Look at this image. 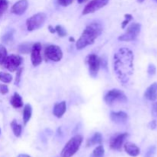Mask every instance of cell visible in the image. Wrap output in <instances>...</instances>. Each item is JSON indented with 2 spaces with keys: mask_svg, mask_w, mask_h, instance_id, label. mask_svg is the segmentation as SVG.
Returning a JSON list of instances; mask_svg holds the SVG:
<instances>
[{
  "mask_svg": "<svg viewBox=\"0 0 157 157\" xmlns=\"http://www.w3.org/2000/svg\"><path fill=\"white\" fill-rule=\"evenodd\" d=\"M113 68L118 80L126 84L133 72V54L127 48H121L113 56Z\"/></svg>",
  "mask_w": 157,
  "mask_h": 157,
  "instance_id": "1",
  "label": "cell"
},
{
  "mask_svg": "<svg viewBox=\"0 0 157 157\" xmlns=\"http://www.w3.org/2000/svg\"><path fill=\"white\" fill-rule=\"evenodd\" d=\"M103 28L98 22H91L86 27L82 35L76 43L78 50H81L87 46L93 44L94 41L101 35Z\"/></svg>",
  "mask_w": 157,
  "mask_h": 157,
  "instance_id": "2",
  "label": "cell"
},
{
  "mask_svg": "<svg viewBox=\"0 0 157 157\" xmlns=\"http://www.w3.org/2000/svg\"><path fill=\"white\" fill-rule=\"evenodd\" d=\"M83 142V136L81 135H76L73 136L66 144L61 151V157H71L78 152Z\"/></svg>",
  "mask_w": 157,
  "mask_h": 157,
  "instance_id": "3",
  "label": "cell"
},
{
  "mask_svg": "<svg viewBox=\"0 0 157 157\" xmlns=\"http://www.w3.org/2000/svg\"><path fill=\"white\" fill-rule=\"evenodd\" d=\"M46 15L43 12H39L35 15H32V17L29 18L26 21V26H27V29L29 32H32L34 30L38 29L43 25V24L45 21Z\"/></svg>",
  "mask_w": 157,
  "mask_h": 157,
  "instance_id": "4",
  "label": "cell"
},
{
  "mask_svg": "<svg viewBox=\"0 0 157 157\" xmlns=\"http://www.w3.org/2000/svg\"><path fill=\"white\" fill-rule=\"evenodd\" d=\"M141 25L139 23H132L124 35H121L118 39L121 41H130L136 39L140 32Z\"/></svg>",
  "mask_w": 157,
  "mask_h": 157,
  "instance_id": "5",
  "label": "cell"
},
{
  "mask_svg": "<svg viewBox=\"0 0 157 157\" xmlns=\"http://www.w3.org/2000/svg\"><path fill=\"white\" fill-rule=\"evenodd\" d=\"M104 101L107 104H111L117 101L125 103L127 101V98L123 91L118 89H113L106 94L104 96Z\"/></svg>",
  "mask_w": 157,
  "mask_h": 157,
  "instance_id": "6",
  "label": "cell"
},
{
  "mask_svg": "<svg viewBox=\"0 0 157 157\" xmlns=\"http://www.w3.org/2000/svg\"><path fill=\"white\" fill-rule=\"evenodd\" d=\"M101 61L99 57L94 54L89 55L86 58V63L88 65L90 75L93 78H95L98 75L100 67H101Z\"/></svg>",
  "mask_w": 157,
  "mask_h": 157,
  "instance_id": "7",
  "label": "cell"
},
{
  "mask_svg": "<svg viewBox=\"0 0 157 157\" xmlns=\"http://www.w3.org/2000/svg\"><path fill=\"white\" fill-rule=\"evenodd\" d=\"M44 55L47 59L58 62L63 58V52L61 48L58 45L52 44L48 46L44 50Z\"/></svg>",
  "mask_w": 157,
  "mask_h": 157,
  "instance_id": "8",
  "label": "cell"
},
{
  "mask_svg": "<svg viewBox=\"0 0 157 157\" xmlns=\"http://www.w3.org/2000/svg\"><path fill=\"white\" fill-rule=\"evenodd\" d=\"M22 63V58L18 55H11L7 56L3 62V66L11 72L18 70L19 66Z\"/></svg>",
  "mask_w": 157,
  "mask_h": 157,
  "instance_id": "9",
  "label": "cell"
},
{
  "mask_svg": "<svg viewBox=\"0 0 157 157\" xmlns=\"http://www.w3.org/2000/svg\"><path fill=\"white\" fill-rule=\"evenodd\" d=\"M109 2V0H91L87 6L84 7L83 10V15H87V14L94 13L96 11L102 9L103 7L106 6L107 3Z\"/></svg>",
  "mask_w": 157,
  "mask_h": 157,
  "instance_id": "10",
  "label": "cell"
},
{
  "mask_svg": "<svg viewBox=\"0 0 157 157\" xmlns=\"http://www.w3.org/2000/svg\"><path fill=\"white\" fill-rule=\"evenodd\" d=\"M41 43L37 42L32 45V51H31V60L33 66L36 67L38 66L42 61V58L41 55Z\"/></svg>",
  "mask_w": 157,
  "mask_h": 157,
  "instance_id": "11",
  "label": "cell"
},
{
  "mask_svg": "<svg viewBox=\"0 0 157 157\" xmlns=\"http://www.w3.org/2000/svg\"><path fill=\"white\" fill-rule=\"evenodd\" d=\"M128 136L129 134L127 133H119V134L115 135V136H113V137H112L111 140H110V148L113 149V150H121L124 140L128 137Z\"/></svg>",
  "mask_w": 157,
  "mask_h": 157,
  "instance_id": "12",
  "label": "cell"
},
{
  "mask_svg": "<svg viewBox=\"0 0 157 157\" xmlns=\"http://www.w3.org/2000/svg\"><path fill=\"white\" fill-rule=\"evenodd\" d=\"M28 6H29L28 0H18L12 6V9H11V12L15 14V15H21L27 10Z\"/></svg>",
  "mask_w": 157,
  "mask_h": 157,
  "instance_id": "13",
  "label": "cell"
},
{
  "mask_svg": "<svg viewBox=\"0 0 157 157\" xmlns=\"http://www.w3.org/2000/svg\"><path fill=\"white\" fill-rule=\"evenodd\" d=\"M110 119L114 123L121 124V123H125L127 121V120L128 119V115L124 111H112L110 113Z\"/></svg>",
  "mask_w": 157,
  "mask_h": 157,
  "instance_id": "14",
  "label": "cell"
},
{
  "mask_svg": "<svg viewBox=\"0 0 157 157\" xmlns=\"http://www.w3.org/2000/svg\"><path fill=\"white\" fill-rule=\"evenodd\" d=\"M144 96L147 100L154 101L157 99V83L152 84L146 90Z\"/></svg>",
  "mask_w": 157,
  "mask_h": 157,
  "instance_id": "15",
  "label": "cell"
},
{
  "mask_svg": "<svg viewBox=\"0 0 157 157\" xmlns=\"http://www.w3.org/2000/svg\"><path fill=\"white\" fill-rule=\"evenodd\" d=\"M124 150H125L126 153L128 155H130V156L136 157L140 154V148L134 144H132V143H127V144L124 145Z\"/></svg>",
  "mask_w": 157,
  "mask_h": 157,
  "instance_id": "16",
  "label": "cell"
},
{
  "mask_svg": "<svg viewBox=\"0 0 157 157\" xmlns=\"http://www.w3.org/2000/svg\"><path fill=\"white\" fill-rule=\"evenodd\" d=\"M66 112V102L62 101L61 103H57L55 104V107L53 108V114L56 117L61 118Z\"/></svg>",
  "mask_w": 157,
  "mask_h": 157,
  "instance_id": "17",
  "label": "cell"
},
{
  "mask_svg": "<svg viewBox=\"0 0 157 157\" xmlns=\"http://www.w3.org/2000/svg\"><path fill=\"white\" fill-rule=\"evenodd\" d=\"M10 103L14 108H21V107H23L22 98L16 92L14 94L13 96L11 98Z\"/></svg>",
  "mask_w": 157,
  "mask_h": 157,
  "instance_id": "18",
  "label": "cell"
},
{
  "mask_svg": "<svg viewBox=\"0 0 157 157\" xmlns=\"http://www.w3.org/2000/svg\"><path fill=\"white\" fill-rule=\"evenodd\" d=\"M103 141L102 135L100 133H95L91 138L87 140V147H91V146L96 145V144H101Z\"/></svg>",
  "mask_w": 157,
  "mask_h": 157,
  "instance_id": "19",
  "label": "cell"
},
{
  "mask_svg": "<svg viewBox=\"0 0 157 157\" xmlns=\"http://www.w3.org/2000/svg\"><path fill=\"white\" fill-rule=\"evenodd\" d=\"M32 114V107L29 104H26L23 110V122L25 125L27 124V123L30 121Z\"/></svg>",
  "mask_w": 157,
  "mask_h": 157,
  "instance_id": "20",
  "label": "cell"
},
{
  "mask_svg": "<svg viewBox=\"0 0 157 157\" xmlns=\"http://www.w3.org/2000/svg\"><path fill=\"white\" fill-rule=\"evenodd\" d=\"M11 127H12V130L13 131L15 136H17V137H19L21 134V131H22V127H21V126L20 124H18L15 120H14L11 123Z\"/></svg>",
  "mask_w": 157,
  "mask_h": 157,
  "instance_id": "21",
  "label": "cell"
},
{
  "mask_svg": "<svg viewBox=\"0 0 157 157\" xmlns=\"http://www.w3.org/2000/svg\"><path fill=\"white\" fill-rule=\"evenodd\" d=\"M32 45L33 44H31V43H22L18 46V52L20 54H29L32 51Z\"/></svg>",
  "mask_w": 157,
  "mask_h": 157,
  "instance_id": "22",
  "label": "cell"
},
{
  "mask_svg": "<svg viewBox=\"0 0 157 157\" xmlns=\"http://www.w3.org/2000/svg\"><path fill=\"white\" fill-rule=\"evenodd\" d=\"M12 76L9 73H6V72H0V81L2 82L9 84L12 81Z\"/></svg>",
  "mask_w": 157,
  "mask_h": 157,
  "instance_id": "23",
  "label": "cell"
},
{
  "mask_svg": "<svg viewBox=\"0 0 157 157\" xmlns=\"http://www.w3.org/2000/svg\"><path fill=\"white\" fill-rule=\"evenodd\" d=\"M7 56L8 53L6 48L2 44H0V64H3V62L6 60V58H7Z\"/></svg>",
  "mask_w": 157,
  "mask_h": 157,
  "instance_id": "24",
  "label": "cell"
},
{
  "mask_svg": "<svg viewBox=\"0 0 157 157\" xmlns=\"http://www.w3.org/2000/svg\"><path fill=\"white\" fill-rule=\"evenodd\" d=\"M104 149L103 146H98L96 149H94L93 152L94 157H104Z\"/></svg>",
  "mask_w": 157,
  "mask_h": 157,
  "instance_id": "25",
  "label": "cell"
},
{
  "mask_svg": "<svg viewBox=\"0 0 157 157\" xmlns=\"http://www.w3.org/2000/svg\"><path fill=\"white\" fill-rule=\"evenodd\" d=\"M9 6L8 0H0V16L7 10Z\"/></svg>",
  "mask_w": 157,
  "mask_h": 157,
  "instance_id": "26",
  "label": "cell"
},
{
  "mask_svg": "<svg viewBox=\"0 0 157 157\" xmlns=\"http://www.w3.org/2000/svg\"><path fill=\"white\" fill-rule=\"evenodd\" d=\"M55 31L58 33V35H59L60 37H64L67 35V32H66L65 29H64L63 26L61 25H57L56 27L55 28Z\"/></svg>",
  "mask_w": 157,
  "mask_h": 157,
  "instance_id": "27",
  "label": "cell"
},
{
  "mask_svg": "<svg viewBox=\"0 0 157 157\" xmlns=\"http://www.w3.org/2000/svg\"><path fill=\"white\" fill-rule=\"evenodd\" d=\"M124 18H125V20L123 21L122 25H121V28H122V29H125L126 26L127 25V24L133 19V16H132V15H130V14H126V15H124Z\"/></svg>",
  "mask_w": 157,
  "mask_h": 157,
  "instance_id": "28",
  "label": "cell"
},
{
  "mask_svg": "<svg viewBox=\"0 0 157 157\" xmlns=\"http://www.w3.org/2000/svg\"><path fill=\"white\" fill-rule=\"evenodd\" d=\"M155 152H156V147L155 146H152V147H150L147 150V153L145 154V157H153L154 156Z\"/></svg>",
  "mask_w": 157,
  "mask_h": 157,
  "instance_id": "29",
  "label": "cell"
},
{
  "mask_svg": "<svg viewBox=\"0 0 157 157\" xmlns=\"http://www.w3.org/2000/svg\"><path fill=\"white\" fill-rule=\"evenodd\" d=\"M147 71H148V74L150 75H155V74H156V67H155L154 64H149Z\"/></svg>",
  "mask_w": 157,
  "mask_h": 157,
  "instance_id": "30",
  "label": "cell"
},
{
  "mask_svg": "<svg viewBox=\"0 0 157 157\" xmlns=\"http://www.w3.org/2000/svg\"><path fill=\"white\" fill-rule=\"evenodd\" d=\"M57 1H58V4L66 7V6H68L69 5L71 4L74 2V0H57Z\"/></svg>",
  "mask_w": 157,
  "mask_h": 157,
  "instance_id": "31",
  "label": "cell"
},
{
  "mask_svg": "<svg viewBox=\"0 0 157 157\" xmlns=\"http://www.w3.org/2000/svg\"><path fill=\"white\" fill-rule=\"evenodd\" d=\"M12 39V32H9L6 33L4 36L2 37V41L4 42H8Z\"/></svg>",
  "mask_w": 157,
  "mask_h": 157,
  "instance_id": "32",
  "label": "cell"
},
{
  "mask_svg": "<svg viewBox=\"0 0 157 157\" xmlns=\"http://www.w3.org/2000/svg\"><path fill=\"white\" fill-rule=\"evenodd\" d=\"M21 71H22V68H19L17 70V74H16V77H15V84H18L20 82V80H21Z\"/></svg>",
  "mask_w": 157,
  "mask_h": 157,
  "instance_id": "33",
  "label": "cell"
},
{
  "mask_svg": "<svg viewBox=\"0 0 157 157\" xmlns=\"http://www.w3.org/2000/svg\"><path fill=\"white\" fill-rule=\"evenodd\" d=\"M9 92V87L6 84H0V93L2 94H6Z\"/></svg>",
  "mask_w": 157,
  "mask_h": 157,
  "instance_id": "34",
  "label": "cell"
},
{
  "mask_svg": "<svg viewBox=\"0 0 157 157\" xmlns=\"http://www.w3.org/2000/svg\"><path fill=\"white\" fill-rule=\"evenodd\" d=\"M152 113L154 117H157V102H155L153 104V107H152Z\"/></svg>",
  "mask_w": 157,
  "mask_h": 157,
  "instance_id": "35",
  "label": "cell"
},
{
  "mask_svg": "<svg viewBox=\"0 0 157 157\" xmlns=\"http://www.w3.org/2000/svg\"><path fill=\"white\" fill-rule=\"evenodd\" d=\"M150 127L151 129H155L156 127V121H153L151 123H150Z\"/></svg>",
  "mask_w": 157,
  "mask_h": 157,
  "instance_id": "36",
  "label": "cell"
},
{
  "mask_svg": "<svg viewBox=\"0 0 157 157\" xmlns=\"http://www.w3.org/2000/svg\"><path fill=\"white\" fill-rule=\"evenodd\" d=\"M48 30H49V32H50L51 33H52V34H54V33H55V32H56V31H55V28L52 27V25H49L48 26Z\"/></svg>",
  "mask_w": 157,
  "mask_h": 157,
  "instance_id": "37",
  "label": "cell"
},
{
  "mask_svg": "<svg viewBox=\"0 0 157 157\" xmlns=\"http://www.w3.org/2000/svg\"><path fill=\"white\" fill-rule=\"evenodd\" d=\"M18 157H31V156H29V155H26V154H20V155H18Z\"/></svg>",
  "mask_w": 157,
  "mask_h": 157,
  "instance_id": "38",
  "label": "cell"
},
{
  "mask_svg": "<svg viewBox=\"0 0 157 157\" xmlns=\"http://www.w3.org/2000/svg\"><path fill=\"white\" fill-rule=\"evenodd\" d=\"M86 0H78V3H83V2H84Z\"/></svg>",
  "mask_w": 157,
  "mask_h": 157,
  "instance_id": "39",
  "label": "cell"
},
{
  "mask_svg": "<svg viewBox=\"0 0 157 157\" xmlns=\"http://www.w3.org/2000/svg\"><path fill=\"white\" fill-rule=\"evenodd\" d=\"M69 40H70V41H71V42L75 41V39H74V38H71V37H70V38H69Z\"/></svg>",
  "mask_w": 157,
  "mask_h": 157,
  "instance_id": "40",
  "label": "cell"
},
{
  "mask_svg": "<svg viewBox=\"0 0 157 157\" xmlns=\"http://www.w3.org/2000/svg\"><path fill=\"white\" fill-rule=\"evenodd\" d=\"M138 2H143L144 1V0H137Z\"/></svg>",
  "mask_w": 157,
  "mask_h": 157,
  "instance_id": "41",
  "label": "cell"
},
{
  "mask_svg": "<svg viewBox=\"0 0 157 157\" xmlns=\"http://www.w3.org/2000/svg\"><path fill=\"white\" fill-rule=\"evenodd\" d=\"M0 133H1V129H0Z\"/></svg>",
  "mask_w": 157,
  "mask_h": 157,
  "instance_id": "42",
  "label": "cell"
},
{
  "mask_svg": "<svg viewBox=\"0 0 157 157\" xmlns=\"http://www.w3.org/2000/svg\"><path fill=\"white\" fill-rule=\"evenodd\" d=\"M155 1H156V2H157V0H155Z\"/></svg>",
  "mask_w": 157,
  "mask_h": 157,
  "instance_id": "43",
  "label": "cell"
}]
</instances>
